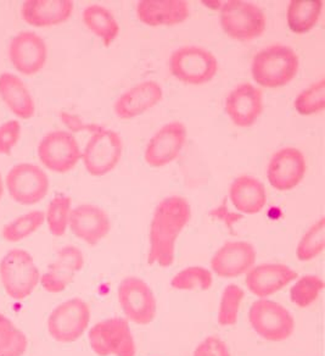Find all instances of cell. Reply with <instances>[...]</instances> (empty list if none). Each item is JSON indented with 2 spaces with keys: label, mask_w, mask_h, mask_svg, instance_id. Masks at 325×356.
Here are the masks:
<instances>
[{
  "label": "cell",
  "mask_w": 325,
  "mask_h": 356,
  "mask_svg": "<svg viewBox=\"0 0 325 356\" xmlns=\"http://www.w3.org/2000/svg\"><path fill=\"white\" fill-rule=\"evenodd\" d=\"M135 14L149 27L179 25L190 17V4L185 0H142Z\"/></svg>",
  "instance_id": "22"
},
{
  "label": "cell",
  "mask_w": 325,
  "mask_h": 356,
  "mask_svg": "<svg viewBox=\"0 0 325 356\" xmlns=\"http://www.w3.org/2000/svg\"><path fill=\"white\" fill-rule=\"evenodd\" d=\"M213 284L211 270L202 266L184 268L172 278L171 286L176 291H208Z\"/></svg>",
  "instance_id": "32"
},
{
  "label": "cell",
  "mask_w": 325,
  "mask_h": 356,
  "mask_svg": "<svg viewBox=\"0 0 325 356\" xmlns=\"http://www.w3.org/2000/svg\"><path fill=\"white\" fill-rule=\"evenodd\" d=\"M83 266L84 255L79 248L74 245L61 248L56 260L48 267V271L40 276V283L48 293L64 292L74 282V275Z\"/></svg>",
  "instance_id": "20"
},
{
  "label": "cell",
  "mask_w": 325,
  "mask_h": 356,
  "mask_svg": "<svg viewBox=\"0 0 325 356\" xmlns=\"http://www.w3.org/2000/svg\"><path fill=\"white\" fill-rule=\"evenodd\" d=\"M324 289V281L315 275H306L299 278L290 289L291 302L301 309L315 304Z\"/></svg>",
  "instance_id": "31"
},
{
  "label": "cell",
  "mask_w": 325,
  "mask_h": 356,
  "mask_svg": "<svg viewBox=\"0 0 325 356\" xmlns=\"http://www.w3.org/2000/svg\"><path fill=\"white\" fill-rule=\"evenodd\" d=\"M71 198L64 194L56 195L51 199L48 210L45 213V221L55 237H62L69 227V213H71Z\"/></svg>",
  "instance_id": "33"
},
{
  "label": "cell",
  "mask_w": 325,
  "mask_h": 356,
  "mask_svg": "<svg viewBox=\"0 0 325 356\" xmlns=\"http://www.w3.org/2000/svg\"><path fill=\"white\" fill-rule=\"evenodd\" d=\"M90 315V307L81 298L61 302L51 312L47 322L50 337L65 344L78 341L88 328Z\"/></svg>",
  "instance_id": "9"
},
{
  "label": "cell",
  "mask_w": 325,
  "mask_h": 356,
  "mask_svg": "<svg viewBox=\"0 0 325 356\" xmlns=\"http://www.w3.org/2000/svg\"><path fill=\"white\" fill-rule=\"evenodd\" d=\"M192 356H232L227 344L219 337H207L202 341Z\"/></svg>",
  "instance_id": "37"
},
{
  "label": "cell",
  "mask_w": 325,
  "mask_h": 356,
  "mask_svg": "<svg viewBox=\"0 0 325 356\" xmlns=\"http://www.w3.org/2000/svg\"><path fill=\"white\" fill-rule=\"evenodd\" d=\"M219 22L229 38L240 42L256 40L265 33L267 27V17L261 8L242 0L223 3Z\"/></svg>",
  "instance_id": "4"
},
{
  "label": "cell",
  "mask_w": 325,
  "mask_h": 356,
  "mask_svg": "<svg viewBox=\"0 0 325 356\" xmlns=\"http://www.w3.org/2000/svg\"><path fill=\"white\" fill-rule=\"evenodd\" d=\"M210 215H211L212 218L222 221L231 231H233L234 225H237L238 222H240L242 220V213H233V211H231V210L227 208L226 202H224L222 205H219L218 208L211 210Z\"/></svg>",
  "instance_id": "39"
},
{
  "label": "cell",
  "mask_w": 325,
  "mask_h": 356,
  "mask_svg": "<svg viewBox=\"0 0 325 356\" xmlns=\"http://www.w3.org/2000/svg\"><path fill=\"white\" fill-rule=\"evenodd\" d=\"M0 97L12 114L22 120L33 118L35 104L30 89L16 74H0Z\"/></svg>",
  "instance_id": "25"
},
{
  "label": "cell",
  "mask_w": 325,
  "mask_h": 356,
  "mask_svg": "<svg viewBox=\"0 0 325 356\" xmlns=\"http://www.w3.org/2000/svg\"><path fill=\"white\" fill-rule=\"evenodd\" d=\"M60 118L62 120L67 129H69V132H81V131H89L92 134L98 132L99 129H103L101 126H99L97 124H85L83 120L81 119L77 115L69 114V113H61Z\"/></svg>",
  "instance_id": "38"
},
{
  "label": "cell",
  "mask_w": 325,
  "mask_h": 356,
  "mask_svg": "<svg viewBox=\"0 0 325 356\" xmlns=\"http://www.w3.org/2000/svg\"><path fill=\"white\" fill-rule=\"evenodd\" d=\"M187 137V127L183 122L172 121L165 124L147 144L145 163L151 168H163L172 163L182 153Z\"/></svg>",
  "instance_id": "14"
},
{
  "label": "cell",
  "mask_w": 325,
  "mask_h": 356,
  "mask_svg": "<svg viewBox=\"0 0 325 356\" xmlns=\"http://www.w3.org/2000/svg\"><path fill=\"white\" fill-rule=\"evenodd\" d=\"M322 10V0H292L286 11L288 26L294 33H307L319 22Z\"/></svg>",
  "instance_id": "27"
},
{
  "label": "cell",
  "mask_w": 325,
  "mask_h": 356,
  "mask_svg": "<svg viewBox=\"0 0 325 356\" xmlns=\"http://www.w3.org/2000/svg\"><path fill=\"white\" fill-rule=\"evenodd\" d=\"M252 330L265 341H284L295 331V320L291 312L279 302L258 299L249 312Z\"/></svg>",
  "instance_id": "7"
},
{
  "label": "cell",
  "mask_w": 325,
  "mask_h": 356,
  "mask_svg": "<svg viewBox=\"0 0 325 356\" xmlns=\"http://www.w3.org/2000/svg\"><path fill=\"white\" fill-rule=\"evenodd\" d=\"M6 188L14 202L21 205L40 203L49 192V178L37 165H15L6 175Z\"/></svg>",
  "instance_id": "11"
},
{
  "label": "cell",
  "mask_w": 325,
  "mask_h": 356,
  "mask_svg": "<svg viewBox=\"0 0 325 356\" xmlns=\"http://www.w3.org/2000/svg\"><path fill=\"white\" fill-rule=\"evenodd\" d=\"M0 281L12 299L20 302L30 297L40 282V270L30 252L11 249L0 261Z\"/></svg>",
  "instance_id": "3"
},
{
  "label": "cell",
  "mask_w": 325,
  "mask_h": 356,
  "mask_svg": "<svg viewBox=\"0 0 325 356\" xmlns=\"http://www.w3.org/2000/svg\"><path fill=\"white\" fill-rule=\"evenodd\" d=\"M82 20L87 29L103 40L106 48L117 40L119 24L108 8L99 4L88 6L83 10Z\"/></svg>",
  "instance_id": "26"
},
{
  "label": "cell",
  "mask_w": 325,
  "mask_h": 356,
  "mask_svg": "<svg viewBox=\"0 0 325 356\" xmlns=\"http://www.w3.org/2000/svg\"><path fill=\"white\" fill-rule=\"evenodd\" d=\"M307 163L303 153L294 147L276 150L267 168V178L273 188L288 192L296 188L305 177Z\"/></svg>",
  "instance_id": "13"
},
{
  "label": "cell",
  "mask_w": 325,
  "mask_h": 356,
  "mask_svg": "<svg viewBox=\"0 0 325 356\" xmlns=\"http://www.w3.org/2000/svg\"><path fill=\"white\" fill-rule=\"evenodd\" d=\"M124 154V140L116 131L101 129L92 134L82 152L84 168L89 175L101 177L119 165Z\"/></svg>",
  "instance_id": "8"
},
{
  "label": "cell",
  "mask_w": 325,
  "mask_h": 356,
  "mask_svg": "<svg viewBox=\"0 0 325 356\" xmlns=\"http://www.w3.org/2000/svg\"><path fill=\"white\" fill-rule=\"evenodd\" d=\"M229 199L238 213L255 215L266 207V187L258 178L242 175L231 184Z\"/></svg>",
  "instance_id": "24"
},
{
  "label": "cell",
  "mask_w": 325,
  "mask_h": 356,
  "mask_svg": "<svg viewBox=\"0 0 325 356\" xmlns=\"http://www.w3.org/2000/svg\"><path fill=\"white\" fill-rule=\"evenodd\" d=\"M299 275L284 264H261L247 273L245 284L249 292L260 299H267L294 282Z\"/></svg>",
  "instance_id": "19"
},
{
  "label": "cell",
  "mask_w": 325,
  "mask_h": 356,
  "mask_svg": "<svg viewBox=\"0 0 325 356\" xmlns=\"http://www.w3.org/2000/svg\"><path fill=\"white\" fill-rule=\"evenodd\" d=\"M117 297L127 321L149 325L156 316L158 304L153 289L139 277H126L119 283Z\"/></svg>",
  "instance_id": "12"
},
{
  "label": "cell",
  "mask_w": 325,
  "mask_h": 356,
  "mask_svg": "<svg viewBox=\"0 0 325 356\" xmlns=\"http://www.w3.org/2000/svg\"><path fill=\"white\" fill-rule=\"evenodd\" d=\"M3 194H4V182H3V178L0 175V199L3 197Z\"/></svg>",
  "instance_id": "40"
},
{
  "label": "cell",
  "mask_w": 325,
  "mask_h": 356,
  "mask_svg": "<svg viewBox=\"0 0 325 356\" xmlns=\"http://www.w3.org/2000/svg\"><path fill=\"white\" fill-rule=\"evenodd\" d=\"M162 98V87L156 81H144L119 95L115 102V115L121 120L134 119L153 109Z\"/></svg>",
  "instance_id": "21"
},
{
  "label": "cell",
  "mask_w": 325,
  "mask_h": 356,
  "mask_svg": "<svg viewBox=\"0 0 325 356\" xmlns=\"http://www.w3.org/2000/svg\"><path fill=\"white\" fill-rule=\"evenodd\" d=\"M69 226L81 241L88 245H97L111 231V220L100 207L82 204L71 210Z\"/></svg>",
  "instance_id": "18"
},
{
  "label": "cell",
  "mask_w": 325,
  "mask_h": 356,
  "mask_svg": "<svg viewBox=\"0 0 325 356\" xmlns=\"http://www.w3.org/2000/svg\"><path fill=\"white\" fill-rule=\"evenodd\" d=\"M256 259V249L251 243L229 241L213 254L211 273L218 277H239L255 266Z\"/></svg>",
  "instance_id": "17"
},
{
  "label": "cell",
  "mask_w": 325,
  "mask_h": 356,
  "mask_svg": "<svg viewBox=\"0 0 325 356\" xmlns=\"http://www.w3.org/2000/svg\"><path fill=\"white\" fill-rule=\"evenodd\" d=\"M89 346L99 356H135L137 346L126 318L111 317L95 323L88 333Z\"/></svg>",
  "instance_id": "6"
},
{
  "label": "cell",
  "mask_w": 325,
  "mask_h": 356,
  "mask_svg": "<svg viewBox=\"0 0 325 356\" xmlns=\"http://www.w3.org/2000/svg\"><path fill=\"white\" fill-rule=\"evenodd\" d=\"M244 296V289L237 284L224 288L217 315V321L221 326H234L237 323Z\"/></svg>",
  "instance_id": "34"
},
{
  "label": "cell",
  "mask_w": 325,
  "mask_h": 356,
  "mask_svg": "<svg viewBox=\"0 0 325 356\" xmlns=\"http://www.w3.org/2000/svg\"><path fill=\"white\" fill-rule=\"evenodd\" d=\"M294 108L302 116L319 114L325 109V79L310 84L296 97Z\"/></svg>",
  "instance_id": "35"
},
{
  "label": "cell",
  "mask_w": 325,
  "mask_h": 356,
  "mask_svg": "<svg viewBox=\"0 0 325 356\" xmlns=\"http://www.w3.org/2000/svg\"><path fill=\"white\" fill-rule=\"evenodd\" d=\"M44 222L45 213L40 210H33L6 225L1 231V236L6 242H21L37 232Z\"/></svg>",
  "instance_id": "28"
},
{
  "label": "cell",
  "mask_w": 325,
  "mask_h": 356,
  "mask_svg": "<svg viewBox=\"0 0 325 356\" xmlns=\"http://www.w3.org/2000/svg\"><path fill=\"white\" fill-rule=\"evenodd\" d=\"M224 111L238 127H251L263 113V93L261 89L247 82L238 84L226 98Z\"/></svg>",
  "instance_id": "16"
},
{
  "label": "cell",
  "mask_w": 325,
  "mask_h": 356,
  "mask_svg": "<svg viewBox=\"0 0 325 356\" xmlns=\"http://www.w3.org/2000/svg\"><path fill=\"white\" fill-rule=\"evenodd\" d=\"M27 346L28 341L25 333L10 318L0 314V356H22Z\"/></svg>",
  "instance_id": "29"
},
{
  "label": "cell",
  "mask_w": 325,
  "mask_h": 356,
  "mask_svg": "<svg viewBox=\"0 0 325 356\" xmlns=\"http://www.w3.org/2000/svg\"><path fill=\"white\" fill-rule=\"evenodd\" d=\"M192 218V207L181 195L162 199L153 211L149 232L148 264L172 266L176 257V243Z\"/></svg>",
  "instance_id": "1"
},
{
  "label": "cell",
  "mask_w": 325,
  "mask_h": 356,
  "mask_svg": "<svg viewBox=\"0 0 325 356\" xmlns=\"http://www.w3.org/2000/svg\"><path fill=\"white\" fill-rule=\"evenodd\" d=\"M21 137V124L16 120L6 121L0 126V154L10 155L12 149L19 143Z\"/></svg>",
  "instance_id": "36"
},
{
  "label": "cell",
  "mask_w": 325,
  "mask_h": 356,
  "mask_svg": "<svg viewBox=\"0 0 325 356\" xmlns=\"http://www.w3.org/2000/svg\"><path fill=\"white\" fill-rule=\"evenodd\" d=\"M8 53L16 71L25 76L38 74L48 59V48L44 40L30 31H24L16 35L10 40Z\"/></svg>",
  "instance_id": "15"
},
{
  "label": "cell",
  "mask_w": 325,
  "mask_h": 356,
  "mask_svg": "<svg viewBox=\"0 0 325 356\" xmlns=\"http://www.w3.org/2000/svg\"><path fill=\"white\" fill-rule=\"evenodd\" d=\"M299 69V55L288 45H269L260 50L252 59V79L265 88H281L290 83Z\"/></svg>",
  "instance_id": "2"
},
{
  "label": "cell",
  "mask_w": 325,
  "mask_h": 356,
  "mask_svg": "<svg viewBox=\"0 0 325 356\" xmlns=\"http://www.w3.org/2000/svg\"><path fill=\"white\" fill-rule=\"evenodd\" d=\"M38 158L45 168L55 173L72 171L82 158L77 139L69 131H51L38 145Z\"/></svg>",
  "instance_id": "10"
},
{
  "label": "cell",
  "mask_w": 325,
  "mask_h": 356,
  "mask_svg": "<svg viewBox=\"0 0 325 356\" xmlns=\"http://www.w3.org/2000/svg\"><path fill=\"white\" fill-rule=\"evenodd\" d=\"M169 70L173 77L183 83L200 86L210 82L216 76L218 60L210 50L187 45L173 51Z\"/></svg>",
  "instance_id": "5"
},
{
  "label": "cell",
  "mask_w": 325,
  "mask_h": 356,
  "mask_svg": "<svg viewBox=\"0 0 325 356\" xmlns=\"http://www.w3.org/2000/svg\"><path fill=\"white\" fill-rule=\"evenodd\" d=\"M74 9L71 0H27L21 8V15L28 25L50 27L69 20Z\"/></svg>",
  "instance_id": "23"
},
{
  "label": "cell",
  "mask_w": 325,
  "mask_h": 356,
  "mask_svg": "<svg viewBox=\"0 0 325 356\" xmlns=\"http://www.w3.org/2000/svg\"><path fill=\"white\" fill-rule=\"evenodd\" d=\"M325 248V218H322L313 223L296 248V257L300 261H310L319 257Z\"/></svg>",
  "instance_id": "30"
}]
</instances>
